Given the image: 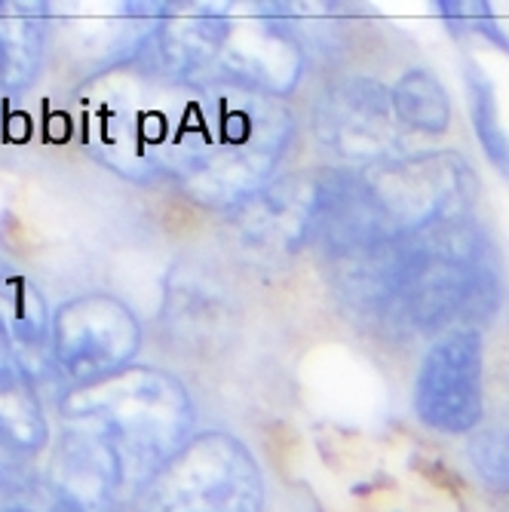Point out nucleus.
Listing matches in <instances>:
<instances>
[{"label": "nucleus", "mask_w": 509, "mask_h": 512, "mask_svg": "<svg viewBox=\"0 0 509 512\" xmlns=\"http://www.w3.org/2000/svg\"><path fill=\"white\" fill-rule=\"evenodd\" d=\"M482 335L448 332L430 347L414 384V414L439 433H470L479 427L482 396Z\"/></svg>", "instance_id": "423d86ee"}, {"label": "nucleus", "mask_w": 509, "mask_h": 512, "mask_svg": "<svg viewBox=\"0 0 509 512\" xmlns=\"http://www.w3.org/2000/svg\"><path fill=\"white\" fill-rule=\"evenodd\" d=\"M338 169H301L270 181L230 218V243L249 264H286L316 243Z\"/></svg>", "instance_id": "7ed1b4c3"}, {"label": "nucleus", "mask_w": 509, "mask_h": 512, "mask_svg": "<svg viewBox=\"0 0 509 512\" xmlns=\"http://www.w3.org/2000/svg\"><path fill=\"white\" fill-rule=\"evenodd\" d=\"M390 105L402 126L421 135H442L451 123L448 89L427 68H414L402 74L390 86Z\"/></svg>", "instance_id": "6e6552de"}, {"label": "nucleus", "mask_w": 509, "mask_h": 512, "mask_svg": "<svg viewBox=\"0 0 509 512\" xmlns=\"http://www.w3.org/2000/svg\"><path fill=\"white\" fill-rule=\"evenodd\" d=\"M464 80H467V99H470V120H473L479 145L485 148L488 160L503 175H509V135H506L503 123H500L494 86H491L488 74L473 62L467 65Z\"/></svg>", "instance_id": "1a4fd4ad"}, {"label": "nucleus", "mask_w": 509, "mask_h": 512, "mask_svg": "<svg viewBox=\"0 0 509 512\" xmlns=\"http://www.w3.org/2000/svg\"><path fill=\"white\" fill-rule=\"evenodd\" d=\"M390 89L375 80L353 77L326 92L316 111V132L335 154L375 166L393 160L399 138L393 132Z\"/></svg>", "instance_id": "0eeeda50"}, {"label": "nucleus", "mask_w": 509, "mask_h": 512, "mask_svg": "<svg viewBox=\"0 0 509 512\" xmlns=\"http://www.w3.org/2000/svg\"><path fill=\"white\" fill-rule=\"evenodd\" d=\"M178 129L194 197L237 209L270 184L295 135V117L283 99L218 80L188 102Z\"/></svg>", "instance_id": "f257e3e1"}, {"label": "nucleus", "mask_w": 509, "mask_h": 512, "mask_svg": "<svg viewBox=\"0 0 509 512\" xmlns=\"http://www.w3.org/2000/svg\"><path fill=\"white\" fill-rule=\"evenodd\" d=\"M414 264L390 313L421 335L479 332L500 307V279L485 258H460L414 237Z\"/></svg>", "instance_id": "f03ea898"}, {"label": "nucleus", "mask_w": 509, "mask_h": 512, "mask_svg": "<svg viewBox=\"0 0 509 512\" xmlns=\"http://www.w3.org/2000/svg\"><path fill=\"white\" fill-rule=\"evenodd\" d=\"M359 172L378 215L399 237H414L448 218H464L479 200L476 172L454 151L393 157Z\"/></svg>", "instance_id": "20e7f679"}, {"label": "nucleus", "mask_w": 509, "mask_h": 512, "mask_svg": "<svg viewBox=\"0 0 509 512\" xmlns=\"http://www.w3.org/2000/svg\"><path fill=\"white\" fill-rule=\"evenodd\" d=\"M470 460L476 476L500 494H509V430L491 427L470 439Z\"/></svg>", "instance_id": "9b49d317"}, {"label": "nucleus", "mask_w": 509, "mask_h": 512, "mask_svg": "<svg viewBox=\"0 0 509 512\" xmlns=\"http://www.w3.org/2000/svg\"><path fill=\"white\" fill-rule=\"evenodd\" d=\"M433 10L454 37H479L509 53V34L500 28L491 4H482V0H436Z\"/></svg>", "instance_id": "9d476101"}, {"label": "nucleus", "mask_w": 509, "mask_h": 512, "mask_svg": "<svg viewBox=\"0 0 509 512\" xmlns=\"http://www.w3.org/2000/svg\"><path fill=\"white\" fill-rule=\"evenodd\" d=\"M163 503L166 512H261L264 476L243 439L206 433L175 463Z\"/></svg>", "instance_id": "39448f33"}]
</instances>
